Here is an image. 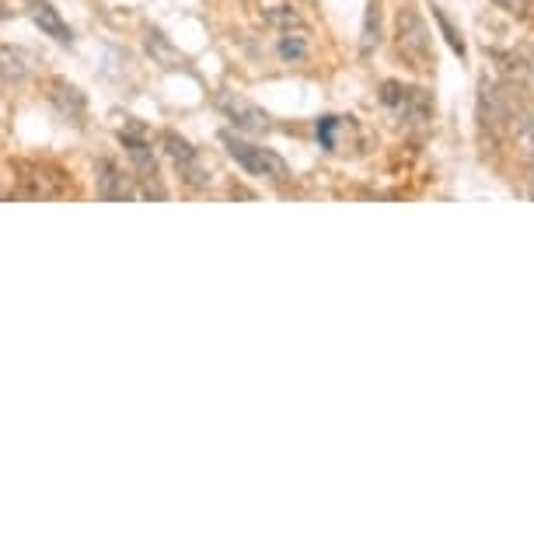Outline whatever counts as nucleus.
I'll return each mask as SVG.
<instances>
[{
  "label": "nucleus",
  "instance_id": "obj_9",
  "mask_svg": "<svg viewBox=\"0 0 534 534\" xmlns=\"http://www.w3.org/2000/svg\"><path fill=\"white\" fill-rule=\"evenodd\" d=\"M147 53L158 60V63H165V67H172V70H182V63H185V56L178 53L175 46L161 35V32H151V39H147Z\"/></svg>",
  "mask_w": 534,
  "mask_h": 534
},
{
  "label": "nucleus",
  "instance_id": "obj_7",
  "mask_svg": "<svg viewBox=\"0 0 534 534\" xmlns=\"http://www.w3.org/2000/svg\"><path fill=\"white\" fill-rule=\"evenodd\" d=\"M94 175H98V196L101 199H133L136 196L133 178L126 175L122 168H115L112 161H98Z\"/></svg>",
  "mask_w": 534,
  "mask_h": 534
},
{
  "label": "nucleus",
  "instance_id": "obj_15",
  "mask_svg": "<svg viewBox=\"0 0 534 534\" xmlns=\"http://www.w3.org/2000/svg\"><path fill=\"white\" fill-rule=\"evenodd\" d=\"M521 144L528 147V154H531V158H534V122H528V126L521 129Z\"/></svg>",
  "mask_w": 534,
  "mask_h": 534
},
{
  "label": "nucleus",
  "instance_id": "obj_4",
  "mask_svg": "<svg viewBox=\"0 0 534 534\" xmlns=\"http://www.w3.org/2000/svg\"><path fill=\"white\" fill-rule=\"evenodd\" d=\"M46 101L53 105V112H56L63 122H70V126H81V122H84V112H88V98H84V91L74 88L70 81H63V77H53V81L46 84Z\"/></svg>",
  "mask_w": 534,
  "mask_h": 534
},
{
  "label": "nucleus",
  "instance_id": "obj_2",
  "mask_svg": "<svg viewBox=\"0 0 534 534\" xmlns=\"http://www.w3.org/2000/svg\"><path fill=\"white\" fill-rule=\"evenodd\" d=\"M217 108H220L241 133H266L269 122H272L259 105H252L248 98H241V94H234V91H217Z\"/></svg>",
  "mask_w": 534,
  "mask_h": 534
},
{
  "label": "nucleus",
  "instance_id": "obj_10",
  "mask_svg": "<svg viewBox=\"0 0 534 534\" xmlns=\"http://www.w3.org/2000/svg\"><path fill=\"white\" fill-rule=\"evenodd\" d=\"M276 53L283 63H304L307 60V39L304 35H283L276 42Z\"/></svg>",
  "mask_w": 534,
  "mask_h": 534
},
{
  "label": "nucleus",
  "instance_id": "obj_6",
  "mask_svg": "<svg viewBox=\"0 0 534 534\" xmlns=\"http://www.w3.org/2000/svg\"><path fill=\"white\" fill-rule=\"evenodd\" d=\"M25 11H28V18L49 35V39H56V42H63V46H70L74 42V32H70V25L60 18V11L49 4V0H25Z\"/></svg>",
  "mask_w": 534,
  "mask_h": 534
},
{
  "label": "nucleus",
  "instance_id": "obj_1",
  "mask_svg": "<svg viewBox=\"0 0 534 534\" xmlns=\"http://www.w3.org/2000/svg\"><path fill=\"white\" fill-rule=\"evenodd\" d=\"M224 144H227L231 158H234V161H238V165H241L248 175L272 178V182H286V178H290L286 161H283L276 151H269V147H255V144L238 140V136H224Z\"/></svg>",
  "mask_w": 534,
  "mask_h": 534
},
{
  "label": "nucleus",
  "instance_id": "obj_14",
  "mask_svg": "<svg viewBox=\"0 0 534 534\" xmlns=\"http://www.w3.org/2000/svg\"><path fill=\"white\" fill-rule=\"evenodd\" d=\"M266 18L272 25H297L300 21V14L297 11H286V7H279V11H266Z\"/></svg>",
  "mask_w": 534,
  "mask_h": 534
},
{
  "label": "nucleus",
  "instance_id": "obj_11",
  "mask_svg": "<svg viewBox=\"0 0 534 534\" xmlns=\"http://www.w3.org/2000/svg\"><path fill=\"white\" fill-rule=\"evenodd\" d=\"M336 129H339V119L336 115H322L318 119V144L325 151H336Z\"/></svg>",
  "mask_w": 534,
  "mask_h": 534
},
{
  "label": "nucleus",
  "instance_id": "obj_12",
  "mask_svg": "<svg viewBox=\"0 0 534 534\" xmlns=\"http://www.w3.org/2000/svg\"><path fill=\"white\" fill-rule=\"evenodd\" d=\"M437 25H440V28H444V35H447V46H450V49H454V53H457V56H461V60H464V56H468V53H464V42H461V35H457V28H454V25H450V21H447V14H444V11H440V7H437Z\"/></svg>",
  "mask_w": 534,
  "mask_h": 534
},
{
  "label": "nucleus",
  "instance_id": "obj_8",
  "mask_svg": "<svg viewBox=\"0 0 534 534\" xmlns=\"http://www.w3.org/2000/svg\"><path fill=\"white\" fill-rule=\"evenodd\" d=\"M32 74V56L18 46H0V84H25Z\"/></svg>",
  "mask_w": 534,
  "mask_h": 534
},
{
  "label": "nucleus",
  "instance_id": "obj_5",
  "mask_svg": "<svg viewBox=\"0 0 534 534\" xmlns=\"http://www.w3.org/2000/svg\"><path fill=\"white\" fill-rule=\"evenodd\" d=\"M165 151H168V158L175 161L178 175L185 178L189 185H196V189H203L206 182H210V172L199 165V154H196V147L185 140V136H178V133H165Z\"/></svg>",
  "mask_w": 534,
  "mask_h": 534
},
{
  "label": "nucleus",
  "instance_id": "obj_13",
  "mask_svg": "<svg viewBox=\"0 0 534 534\" xmlns=\"http://www.w3.org/2000/svg\"><path fill=\"white\" fill-rule=\"evenodd\" d=\"M496 4L517 18H534V0H496Z\"/></svg>",
  "mask_w": 534,
  "mask_h": 534
},
{
  "label": "nucleus",
  "instance_id": "obj_3",
  "mask_svg": "<svg viewBox=\"0 0 534 534\" xmlns=\"http://www.w3.org/2000/svg\"><path fill=\"white\" fill-rule=\"evenodd\" d=\"M398 49H402V56H409L423 70L430 67V35H426V28H423V21L412 7H405L398 14Z\"/></svg>",
  "mask_w": 534,
  "mask_h": 534
}]
</instances>
